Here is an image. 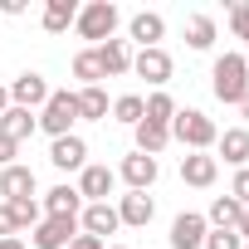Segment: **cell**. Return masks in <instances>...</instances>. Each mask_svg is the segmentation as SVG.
<instances>
[{
	"label": "cell",
	"instance_id": "cell-28",
	"mask_svg": "<svg viewBox=\"0 0 249 249\" xmlns=\"http://www.w3.org/2000/svg\"><path fill=\"white\" fill-rule=\"evenodd\" d=\"M73 78H78L83 88H98V83H103V69H98V54H93V49L73 54Z\"/></svg>",
	"mask_w": 249,
	"mask_h": 249
},
{
	"label": "cell",
	"instance_id": "cell-15",
	"mask_svg": "<svg viewBox=\"0 0 249 249\" xmlns=\"http://www.w3.org/2000/svg\"><path fill=\"white\" fill-rule=\"evenodd\" d=\"M152 215H157V205H152L147 191H127V196L117 200V220H122V225H132V230L152 225Z\"/></svg>",
	"mask_w": 249,
	"mask_h": 249
},
{
	"label": "cell",
	"instance_id": "cell-36",
	"mask_svg": "<svg viewBox=\"0 0 249 249\" xmlns=\"http://www.w3.org/2000/svg\"><path fill=\"white\" fill-rule=\"evenodd\" d=\"M0 15H25V0H0Z\"/></svg>",
	"mask_w": 249,
	"mask_h": 249
},
{
	"label": "cell",
	"instance_id": "cell-22",
	"mask_svg": "<svg viewBox=\"0 0 249 249\" xmlns=\"http://www.w3.org/2000/svg\"><path fill=\"white\" fill-rule=\"evenodd\" d=\"M132 132H137V152H142V157H157V152H166V142H171V127H157V122H147V117L137 122Z\"/></svg>",
	"mask_w": 249,
	"mask_h": 249
},
{
	"label": "cell",
	"instance_id": "cell-16",
	"mask_svg": "<svg viewBox=\"0 0 249 249\" xmlns=\"http://www.w3.org/2000/svg\"><path fill=\"white\" fill-rule=\"evenodd\" d=\"M157 171H161V166H157V157H142V152H132V157H122V171H117V176L127 181L132 191H147V186L157 181Z\"/></svg>",
	"mask_w": 249,
	"mask_h": 249
},
{
	"label": "cell",
	"instance_id": "cell-32",
	"mask_svg": "<svg viewBox=\"0 0 249 249\" xmlns=\"http://www.w3.org/2000/svg\"><path fill=\"white\" fill-rule=\"evenodd\" d=\"M230 196H234V200L249 210V166H239V171H234V181H230Z\"/></svg>",
	"mask_w": 249,
	"mask_h": 249
},
{
	"label": "cell",
	"instance_id": "cell-25",
	"mask_svg": "<svg viewBox=\"0 0 249 249\" xmlns=\"http://www.w3.org/2000/svg\"><path fill=\"white\" fill-rule=\"evenodd\" d=\"M10 205V220H15V234L20 230H35L39 220H44V205L35 200V196H25V200H5Z\"/></svg>",
	"mask_w": 249,
	"mask_h": 249
},
{
	"label": "cell",
	"instance_id": "cell-37",
	"mask_svg": "<svg viewBox=\"0 0 249 249\" xmlns=\"http://www.w3.org/2000/svg\"><path fill=\"white\" fill-rule=\"evenodd\" d=\"M234 234H239V239H244V244H249V210H244V215H239V225H234Z\"/></svg>",
	"mask_w": 249,
	"mask_h": 249
},
{
	"label": "cell",
	"instance_id": "cell-42",
	"mask_svg": "<svg viewBox=\"0 0 249 249\" xmlns=\"http://www.w3.org/2000/svg\"><path fill=\"white\" fill-rule=\"evenodd\" d=\"M244 249H249V244H244Z\"/></svg>",
	"mask_w": 249,
	"mask_h": 249
},
{
	"label": "cell",
	"instance_id": "cell-4",
	"mask_svg": "<svg viewBox=\"0 0 249 249\" xmlns=\"http://www.w3.org/2000/svg\"><path fill=\"white\" fill-rule=\"evenodd\" d=\"M117 5L112 0H88V5H78V20H73V30L83 35V39H98V44H107L112 39V30H117Z\"/></svg>",
	"mask_w": 249,
	"mask_h": 249
},
{
	"label": "cell",
	"instance_id": "cell-33",
	"mask_svg": "<svg viewBox=\"0 0 249 249\" xmlns=\"http://www.w3.org/2000/svg\"><path fill=\"white\" fill-rule=\"evenodd\" d=\"M15 157H20V142L0 137V171H5V166H15Z\"/></svg>",
	"mask_w": 249,
	"mask_h": 249
},
{
	"label": "cell",
	"instance_id": "cell-31",
	"mask_svg": "<svg viewBox=\"0 0 249 249\" xmlns=\"http://www.w3.org/2000/svg\"><path fill=\"white\" fill-rule=\"evenodd\" d=\"M205 249H244V239L234 230H210L205 234Z\"/></svg>",
	"mask_w": 249,
	"mask_h": 249
},
{
	"label": "cell",
	"instance_id": "cell-13",
	"mask_svg": "<svg viewBox=\"0 0 249 249\" xmlns=\"http://www.w3.org/2000/svg\"><path fill=\"white\" fill-rule=\"evenodd\" d=\"M44 215H54V220H78L83 215V196H78V186H54L49 196H44Z\"/></svg>",
	"mask_w": 249,
	"mask_h": 249
},
{
	"label": "cell",
	"instance_id": "cell-30",
	"mask_svg": "<svg viewBox=\"0 0 249 249\" xmlns=\"http://www.w3.org/2000/svg\"><path fill=\"white\" fill-rule=\"evenodd\" d=\"M230 30H234V39L249 44V5H239V0L230 5Z\"/></svg>",
	"mask_w": 249,
	"mask_h": 249
},
{
	"label": "cell",
	"instance_id": "cell-20",
	"mask_svg": "<svg viewBox=\"0 0 249 249\" xmlns=\"http://www.w3.org/2000/svg\"><path fill=\"white\" fill-rule=\"evenodd\" d=\"M35 127H39V117L30 107H5V117H0V137H10V142L35 137Z\"/></svg>",
	"mask_w": 249,
	"mask_h": 249
},
{
	"label": "cell",
	"instance_id": "cell-7",
	"mask_svg": "<svg viewBox=\"0 0 249 249\" xmlns=\"http://www.w3.org/2000/svg\"><path fill=\"white\" fill-rule=\"evenodd\" d=\"M73 234H78V220H54V215H44V220L30 230V244H35V249H69Z\"/></svg>",
	"mask_w": 249,
	"mask_h": 249
},
{
	"label": "cell",
	"instance_id": "cell-3",
	"mask_svg": "<svg viewBox=\"0 0 249 249\" xmlns=\"http://www.w3.org/2000/svg\"><path fill=\"white\" fill-rule=\"evenodd\" d=\"M35 117H39V127H44L49 137H69V132H73V122H78V98H73L69 88H54L49 103H44Z\"/></svg>",
	"mask_w": 249,
	"mask_h": 249
},
{
	"label": "cell",
	"instance_id": "cell-14",
	"mask_svg": "<svg viewBox=\"0 0 249 249\" xmlns=\"http://www.w3.org/2000/svg\"><path fill=\"white\" fill-rule=\"evenodd\" d=\"M93 54H98V69H103V78H117V73H127V69H132V49H127V39L93 44Z\"/></svg>",
	"mask_w": 249,
	"mask_h": 249
},
{
	"label": "cell",
	"instance_id": "cell-40",
	"mask_svg": "<svg viewBox=\"0 0 249 249\" xmlns=\"http://www.w3.org/2000/svg\"><path fill=\"white\" fill-rule=\"evenodd\" d=\"M239 112H244V117H249V93H244V103H239Z\"/></svg>",
	"mask_w": 249,
	"mask_h": 249
},
{
	"label": "cell",
	"instance_id": "cell-24",
	"mask_svg": "<svg viewBox=\"0 0 249 249\" xmlns=\"http://www.w3.org/2000/svg\"><path fill=\"white\" fill-rule=\"evenodd\" d=\"M78 122H103L107 117V93L103 88H78Z\"/></svg>",
	"mask_w": 249,
	"mask_h": 249
},
{
	"label": "cell",
	"instance_id": "cell-10",
	"mask_svg": "<svg viewBox=\"0 0 249 249\" xmlns=\"http://www.w3.org/2000/svg\"><path fill=\"white\" fill-rule=\"evenodd\" d=\"M49 161H54L59 171H83V166H88V142H83L78 132H69V137H54V147H49Z\"/></svg>",
	"mask_w": 249,
	"mask_h": 249
},
{
	"label": "cell",
	"instance_id": "cell-35",
	"mask_svg": "<svg viewBox=\"0 0 249 249\" xmlns=\"http://www.w3.org/2000/svg\"><path fill=\"white\" fill-rule=\"evenodd\" d=\"M10 234H15V220H10V205L0 200V239H10Z\"/></svg>",
	"mask_w": 249,
	"mask_h": 249
},
{
	"label": "cell",
	"instance_id": "cell-2",
	"mask_svg": "<svg viewBox=\"0 0 249 249\" xmlns=\"http://www.w3.org/2000/svg\"><path fill=\"white\" fill-rule=\"evenodd\" d=\"M171 137H176L186 152H210L215 137H220V127H215L200 107H176V117H171Z\"/></svg>",
	"mask_w": 249,
	"mask_h": 249
},
{
	"label": "cell",
	"instance_id": "cell-21",
	"mask_svg": "<svg viewBox=\"0 0 249 249\" xmlns=\"http://www.w3.org/2000/svg\"><path fill=\"white\" fill-rule=\"evenodd\" d=\"M39 20H44V35H64V30L78 20V5H73V0H49Z\"/></svg>",
	"mask_w": 249,
	"mask_h": 249
},
{
	"label": "cell",
	"instance_id": "cell-12",
	"mask_svg": "<svg viewBox=\"0 0 249 249\" xmlns=\"http://www.w3.org/2000/svg\"><path fill=\"white\" fill-rule=\"evenodd\" d=\"M112 186H117V171H107V166H83V171H78V196H83V205L107 200Z\"/></svg>",
	"mask_w": 249,
	"mask_h": 249
},
{
	"label": "cell",
	"instance_id": "cell-38",
	"mask_svg": "<svg viewBox=\"0 0 249 249\" xmlns=\"http://www.w3.org/2000/svg\"><path fill=\"white\" fill-rule=\"evenodd\" d=\"M0 249H25V239H20V234H10V239H0Z\"/></svg>",
	"mask_w": 249,
	"mask_h": 249
},
{
	"label": "cell",
	"instance_id": "cell-39",
	"mask_svg": "<svg viewBox=\"0 0 249 249\" xmlns=\"http://www.w3.org/2000/svg\"><path fill=\"white\" fill-rule=\"evenodd\" d=\"M5 107H10V88L0 83V117H5Z\"/></svg>",
	"mask_w": 249,
	"mask_h": 249
},
{
	"label": "cell",
	"instance_id": "cell-34",
	"mask_svg": "<svg viewBox=\"0 0 249 249\" xmlns=\"http://www.w3.org/2000/svg\"><path fill=\"white\" fill-rule=\"evenodd\" d=\"M69 249H107V244H103V239H93V234H83V230H78V234H73V239H69Z\"/></svg>",
	"mask_w": 249,
	"mask_h": 249
},
{
	"label": "cell",
	"instance_id": "cell-18",
	"mask_svg": "<svg viewBox=\"0 0 249 249\" xmlns=\"http://www.w3.org/2000/svg\"><path fill=\"white\" fill-rule=\"evenodd\" d=\"M215 147H220V157H225L234 171L249 166V132H244V127H225V132L215 137ZM220 157H215V161H220Z\"/></svg>",
	"mask_w": 249,
	"mask_h": 249
},
{
	"label": "cell",
	"instance_id": "cell-1",
	"mask_svg": "<svg viewBox=\"0 0 249 249\" xmlns=\"http://www.w3.org/2000/svg\"><path fill=\"white\" fill-rule=\"evenodd\" d=\"M210 88H215V98L220 103H244V93H249V59L244 54H220L215 59V69H210Z\"/></svg>",
	"mask_w": 249,
	"mask_h": 249
},
{
	"label": "cell",
	"instance_id": "cell-19",
	"mask_svg": "<svg viewBox=\"0 0 249 249\" xmlns=\"http://www.w3.org/2000/svg\"><path fill=\"white\" fill-rule=\"evenodd\" d=\"M0 196H5V200H25V196H35V171L30 166H5V171H0Z\"/></svg>",
	"mask_w": 249,
	"mask_h": 249
},
{
	"label": "cell",
	"instance_id": "cell-8",
	"mask_svg": "<svg viewBox=\"0 0 249 249\" xmlns=\"http://www.w3.org/2000/svg\"><path fill=\"white\" fill-rule=\"evenodd\" d=\"M205 234H210V225L196 210H181L171 220V249H205Z\"/></svg>",
	"mask_w": 249,
	"mask_h": 249
},
{
	"label": "cell",
	"instance_id": "cell-11",
	"mask_svg": "<svg viewBox=\"0 0 249 249\" xmlns=\"http://www.w3.org/2000/svg\"><path fill=\"white\" fill-rule=\"evenodd\" d=\"M215 176H220V161H215L210 152H186V157H181V181H186V186L205 191V186H215Z\"/></svg>",
	"mask_w": 249,
	"mask_h": 249
},
{
	"label": "cell",
	"instance_id": "cell-41",
	"mask_svg": "<svg viewBox=\"0 0 249 249\" xmlns=\"http://www.w3.org/2000/svg\"><path fill=\"white\" fill-rule=\"evenodd\" d=\"M107 249H127V244H107Z\"/></svg>",
	"mask_w": 249,
	"mask_h": 249
},
{
	"label": "cell",
	"instance_id": "cell-6",
	"mask_svg": "<svg viewBox=\"0 0 249 249\" xmlns=\"http://www.w3.org/2000/svg\"><path fill=\"white\" fill-rule=\"evenodd\" d=\"M171 69H176V64H171L166 49H137V54H132V73L147 78V83H157V88L171 83Z\"/></svg>",
	"mask_w": 249,
	"mask_h": 249
},
{
	"label": "cell",
	"instance_id": "cell-27",
	"mask_svg": "<svg viewBox=\"0 0 249 249\" xmlns=\"http://www.w3.org/2000/svg\"><path fill=\"white\" fill-rule=\"evenodd\" d=\"M142 117H147V122H157V127H171V117H176L171 93H161V88H157V93L147 98V112H142Z\"/></svg>",
	"mask_w": 249,
	"mask_h": 249
},
{
	"label": "cell",
	"instance_id": "cell-5",
	"mask_svg": "<svg viewBox=\"0 0 249 249\" xmlns=\"http://www.w3.org/2000/svg\"><path fill=\"white\" fill-rule=\"evenodd\" d=\"M5 88H10V107H30V112H35V107H44V103H49V93H54V88H49V78H44V73H35V69H30V73H20V78H15V83H5Z\"/></svg>",
	"mask_w": 249,
	"mask_h": 249
},
{
	"label": "cell",
	"instance_id": "cell-26",
	"mask_svg": "<svg viewBox=\"0 0 249 249\" xmlns=\"http://www.w3.org/2000/svg\"><path fill=\"white\" fill-rule=\"evenodd\" d=\"M186 44L191 49H210L215 44V20L210 15H191L186 20Z\"/></svg>",
	"mask_w": 249,
	"mask_h": 249
},
{
	"label": "cell",
	"instance_id": "cell-9",
	"mask_svg": "<svg viewBox=\"0 0 249 249\" xmlns=\"http://www.w3.org/2000/svg\"><path fill=\"white\" fill-rule=\"evenodd\" d=\"M78 225H83V234H93V239H103V244H107V234H117V230H122V220H117V205H107V200H98V205H83Z\"/></svg>",
	"mask_w": 249,
	"mask_h": 249
},
{
	"label": "cell",
	"instance_id": "cell-29",
	"mask_svg": "<svg viewBox=\"0 0 249 249\" xmlns=\"http://www.w3.org/2000/svg\"><path fill=\"white\" fill-rule=\"evenodd\" d=\"M142 112H147V98H137V93H122V98L112 103V117H117V122H127V127H137Z\"/></svg>",
	"mask_w": 249,
	"mask_h": 249
},
{
	"label": "cell",
	"instance_id": "cell-23",
	"mask_svg": "<svg viewBox=\"0 0 249 249\" xmlns=\"http://www.w3.org/2000/svg\"><path fill=\"white\" fill-rule=\"evenodd\" d=\"M239 215H244V205H239L234 196H215V200H210L205 225H215V230H234V225H239Z\"/></svg>",
	"mask_w": 249,
	"mask_h": 249
},
{
	"label": "cell",
	"instance_id": "cell-17",
	"mask_svg": "<svg viewBox=\"0 0 249 249\" xmlns=\"http://www.w3.org/2000/svg\"><path fill=\"white\" fill-rule=\"evenodd\" d=\"M127 35H132L142 49H161L166 20H161V15H152V10H142V15H132V20H127Z\"/></svg>",
	"mask_w": 249,
	"mask_h": 249
}]
</instances>
